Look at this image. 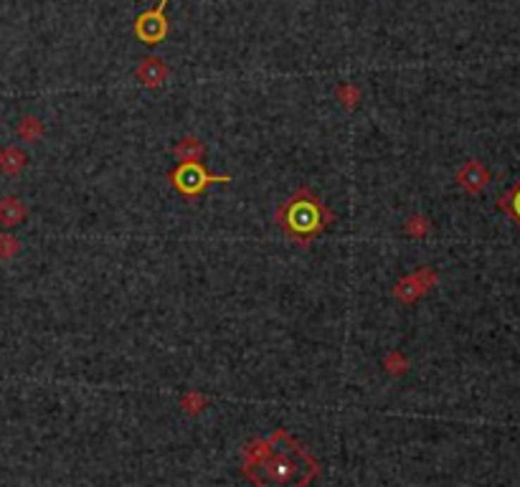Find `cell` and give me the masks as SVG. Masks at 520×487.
I'll return each mask as SVG.
<instances>
[{"label": "cell", "instance_id": "8992f818", "mask_svg": "<svg viewBox=\"0 0 520 487\" xmlns=\"http://www.w3.org/2000/svg\"><path fill=\"white\" fill-rule=\"evenodd\" d=\"M135 76H137V82L142 84V87L158 89V87H163L165 79H168V63L160 56H147L140 61Z\"/></svg>", "mask_w": 520, "mask_h": 487}, {"label": "cell", "instance_id": "3957f363", "mask_svg": "<svg viewBox=\"0 0 520 487\" xmlns=\"http://www.w3.org/2000/svg\"><path fill=\"white\" fill-rule=\"evenodd\" d=\"M168 3L171 0H160L158 6H152L150 11L140 13L137 18H135V36L145 46H158L168 38V31H171L168 18H165Z\"/></svg>", "mask_w": 520, "mask_h": 487}, {"label": "cell", "instance_id": "4fadbf2b", "mask_svg": "<svg viewBox=\"0 0 520 487\" xmlns=\"http://www.w3.org/2000/svg\"><path fill=\"white\" fill-rule=\"evenodd\" d=\"M429 228H431V223H429V218H426V216L414 214V216H409V218H406L404 231H406V236H411V239H421V236L429 234Z\"/></svg>", "mask_w": 520, "mask_h": 487}, {"label": "cell", "instance_id": "9c48e42d", "mask_svg": "<svg viewBox=\"0 0 520 487\" xmlns=\"http://www.w3.org/2000/svg\"><path fill=\"white\" fill-rule=\"evenodd\" d=\"M171 152L180 160V163H190V160H201L203 155H206V145H203V140L190 137L188 135V137L178 140Z\"/></svg>", "mask_w": 520, "mask_h": 487}, {"label": "cell", "instance_id": "9a60e30c", "mask_svg": "<svg viewBox=\"0 0 520 487\" xmlns=\"http://www.w3.org/2000/svg\"><path fill=\"white\" fill-rule=\"evenodd\" d=\"M206 404H209V401H206V396H201L198 391L183 393V399H180V406H183L185 414H190V417H198V414L206 409Z\"/></svg>", "mask_w": 520, "mask_h": 487}, {"label": "cell", "instance_id": "2e32d148", "mask_svg": "<svg viewBox=\"0 0 520 487\" xmlns=\"http://www.w3.org/2000/svg\"><path fill=\"white\" fill-rule=\"evenodd\" d=\"M20 252V241L11 234H0V259L11 261L13 257H18Z\"/></svg>", "mask_w": 520, "mask_h": 487}, {"label": "cell", "instance_id": "8fae6325", "mask_svg": "<svg viewBox=\"0 0 520 487\" xmlns=\"http://www.w3.org/2000/svg\"><path fill=\"white\" fill-rule=\"evenodd\" d=\"M497 209H500L502 214L510 216V218L520 226V180L507 190V193H502V196L497 198Z\"/></svg>", "mask_w": 520, "mask_h": 487}, {"label": "cell", "instance_id": "6da1fadb", "mask_svg": "<svg viewBox=\"0 0 520 487\" xmlns=\"http://www.w3.org/2000/svg\"><path fill=\"white\" fill-rule=\"evenodd\" d=\"M274 221H277V226L282 228V234L287 239L299 244V247H307L333 226L335 214L312 193V188L299 185L287 201L277 206Z\"/></svg>", "mask_w": 520, "mask_h": 487}, {"label": "cell", "instance_id": "30bf717a", "mask_svg": "<svg viewBox=\"0 0 520 487\" xmlns=\"http://www.w3.org/2000/svg\"><path fill=\"white\" fill-rule=\"evenodd\" d=\"M16 135L23 142H36L44 135V122L38 120V117H33V114H25V117L18 120V125H16Z\"/></svg>", "mask_w": 520, "mask_h": 487}, {"label": "cell", "instance_id": "5b68a950", "mask_svg": "<svg viewBox=\"0 0 520 487\" xmlns=\"http://www.w3.org/2000/svg\"><path fill=\"white\" fill-rule=\"evenodd\" d=\"M490 180H493V175H490V171L480 163V160H467V163L457 171V185H459L464 193H469V196L482 193V190L490 185Z\"/></svg>", "mask_w": 520, "mask_h": 487}, {"label": "cell", "instance_id": "5bb4252c", "mask_svg": "<svg viewBox=\"0 0 520 487\" xmlns=\"http://www.w3.org/2000/svg\"><path fill=\"white\" fill-rule=\"evenodd\" d=\"M383 368H386V374H391V376H404L406 371H409V361H406V355L401 353V350H391V353H386V358H383Z\"/></svg>", "mask_w": 520, "mask_h": 487}, {"label": "cell", "instance_id": "7c38bea8", "mask_svg": "<svg viewBox=\"0 0 520 487\" xmlns=\"http://www.w3.org/2000/svg\"><path fill=\"white\" fill-rule=\"evenodd\" d=\"M335 99L340 101L348 112H353V109L361 104V87H355V84H340L335 92Z\"/></svg>", "mask_w": 520, "mask_h": 487}, {"label": "cell", "instance_id": "277c9868", "mask_svg": "<svg viewBox=\"0 0 520 487\" xmlns=\"http://www.w3.org/2000/svg\"><path fill=\"white\" fill-rule=\"evenodd\" d=\"M439 282V274L437 269H431V266H419L416 272H411L409 277L399 279L396 285H393V297L399 300L401 304H414L419 297H424L429 295Z\"/></svg>", "mask_w": 520, "mask_h": 487}, {"label": "cell", "instance_id": "ba28073f", "mask_svg": "<svg viewBox=\"0 0 520 487\" xmlns=\"http://www.w3.org/2000/svg\"><path fill=\"white\" fill-rule=\"evenodd\" d=\"M28 216V206H25L20 198L16 196H6L0 198V226H18Z\"/></svg>", "mask_w": 520, "mask_h": 487}, {"label": "cell", "instance_id": "7a4b0ae2", "mask_svg": "<svg viewBox=\"0 0 520 487\" xmlns=\"http://www.w3.org/2000/svg\"><path fill=\"white\" fill-rule=\"evenodd\" d=\"M168 180L183 198L196 201V198H201L209 190V185L231 183V175H213V173L206 171V165H201V160H190V163L175 165L168 173Z\"/></svg>", "mask_w": 520, "mask_h": 487}, {"label": "cell", "instance_id": "52a82bcc", "mask_svg": "<svg viewBox=\"0 0 520 487\" xmlns=\"http://www.w3.org/2000/svg\"><path fill=\"white\" fill-rule=\"evenodd\" d=\"M28 165V155L20 150L18 145H6L0 147V173L8 178H16L25 171Z\"/></svg>", "mask_w": 520, "mask_h": 487}]
</instances>
